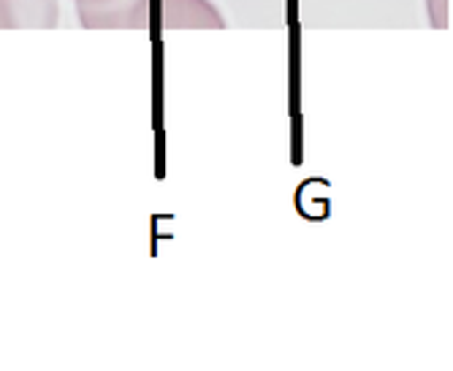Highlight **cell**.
<instances>
[{
    "mask_svg": "<svg viewBox=\"0 0 453 371\" xmlns=\"http://www.w3.org/2000/svg\"><path fill=\"white\" fill-rule=\"evenodd\" d=\"M166 30H223L226 19L212 0H163Z\"/></svg>",
    "mask_w": 453,
    "mask_h": 371,
    "instance_id": "obj_3",
    "label": "cell"
},
{
    "mask_svg": "<svg viewBox=\"0 0 453 371\" xmlns=\"http://www.w3.org/2000/svg\"><path fill=\"white\" fill-rule=\"evenodd\" d=\"M426 4V17L434 30H448L450 27V6L453 0H424Z\"/></svg>",
    "mask_w": 453,
    "mask_h": 371,
    "instance_id": "obj_4",
    "label": "cell"
},
{
    "mask_svg": "<svg viewBox=\"0 0 453 371\" xmlns=\"http://www.w3.org/2000/svg\"><path fill=\"white\" fill-rule=\"evenodd\" d=\"M73 9L88 30H147L152 0H73Z\"/></svg>",
    "mask_w": 453,
    "mask_h": 371,
    "instance_id": "obj_1",
    "label": "cell"
},
{
    "mask_svg": "<svg viewBox=\"0 0 453 371\" xmlns=\"http://www.w3.org/2000/svg\"><path fill=\"white\" fill-rule=\"evenodd\" d=\"M60 0H0V30H52Z\"/></svg>",
    "mask_w": 453,
    "mask_h": 371,
    "instance_id": "obj_2",
    "label": "cell"
}]
</instances>
